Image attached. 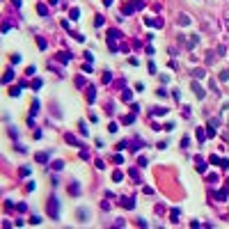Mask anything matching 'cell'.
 I'll return each mask as SVG.
<instances>
[{"label": "cell", "instance_id": "obj_1", "mask_svg": "<svg viewBox=\"0 0 229 229\" xmlns=\"http://www.w3.org/2000/svg\"><path fill=\"white\" fill-rule=\"evenodd\" d=\"M142 7H144V2H142V0H135V2H129V5H126V7L122 9V16H129V14H133L135 9H142Z\"/></svg>", "mask_w": 229, "mask_h": 229}, {"label": "cell", "instance_id": "obj_17", "mask_svg": "<svg viewBox=\"0 0 229 229\" xmlns=\"http://www.w3.org/2000/svg\"><path fill=\"white\" fill-rule=\"evenodd\" d=\"M197 137H199V140H202V142H204V140H206V133L202 131V129H197Z\"/></svg>", "mask_w": 229, "mask_h": 229}, {"label": "cell", "instance_id": "obj_23", "mask_svg": "<svg viewBox=\"0 0 229 229\" xmlns=\"http://www.w3.org/2000/svg\"><path fill=\"white\" fill-rule=\"evenodd\" d=\"M172 222H179V211H176V208L172 211Z\"/></svg>", "mask_w": 229, "mask_h": 229}, {"label": "cell", "instance_id": "obj_21", "mask_svg": "<svg viewBox=\"0 0 229 229\" xmlns=\"http://www.w3.org/2000/svg\"><path fill=\"white\" fill-rule=\"evenodd\" d=\"M122 176H124V174H122V172H119V170H117V172H115V174H112V179H115V181H122Z\"/></svg>", "mask_w": 229, "mask_h": 229}, {"label": "cell", "instance_id": "obj_4", "mask_svg": "<svg viewBox=\"0 0 229 229\" xmlns=\"http://www.w3.org/2000/svg\"><path fill=\"white\" fill-rule=\"evenodd\" d=\"M144 23L151 28H163V18H144Z\"/></svg>", "mask_w": 229, "mask_h": 229}, {"label": "cell", "instance_id": "obj_28", "mask_svg": "<svg viewBox=\"0 0 229 229\" xmlns=\"http://www.w3.org/2000/svg\"><path fill=\"white\" fill-rule=\"evenodd\" d=\"M53 167H55V170H62V167H64V163H62V161H57V163H53Z\"/></svg>", "mask_w": 229, "mask_h": 229}, {"label": "cell", "instance_id": "obj_16", "mask_svg": "<svg viewBox=\"0 0 229 229\" xmlns=\"http://www.w3.org/2000/svg\"><path fill=\"white\" fill-rule=\"evenodd\" d=\"M12 78H14V71H7V73H5V78H2V80H5V83H9V80H12Z\"/></svg>", "mask_w": 229, "mask_h": 229}, {"label": "cell", "instance_id": "obj_25", "mask_svg": "<svg viewBox=\"0 0 229 229\" xmlns=\"http://www.w3.org/2000/svg\"><path fill=\"white\" fill-rule=\"evenodd\" d=\"M37 44H39V48H46V39H41V37H39V39H37Z\"/></svg>", "mask_w": 229, "mask_h": 229}, {"label": "cell", "instance_id": "obj_8", "mask_svg": "<svg viewBox=\"0 0 229 229\" xmlns=\"http://www.w3.org/2000/svg\"><path fill=\"white\" fill-rule=\"evenodd\" d=\"M37 12H39L41 16H46V14H48V7H46V5H37Z\"/></svg>", "mask_w": 229, "mask_h": 229}, {"label": "cell", "instance_id": "obj_2", "mask_svg": "<svg viewBox=\"0 0 229 229\" xmlns=\"http://www.w3.org/2000/svg\"><path fill=\"white\" fill-rule=\"evenodd\" d=\"M48 213H51V218L53 220H60V204H57V199L53 197L51 199V204H48Z\"/></svg>", "mask_w": 229, "mask_h": 229}, {"label": "cell", "instance_id": "obj_24", "mask_svg": "<svg viewBox=\"0 0 229 229\" xmlns=\"http://www.w3.org/2000/svg\"><path fill=\"white\" fill-rule=\"evenodd\" d=\"M80 16V9H71V18H78Z\"/></svg>", "mask_w": 229, "mask_h": 229}, {"label": "cell", "instance_id": "obj_15", "mask_svg": "<svg viewBox=\"0 0 229 229\" xmlns=\"http://www.w3.org/2000/svg\"><path fill=\"white\" fill-rule=\"evenodd\" d=\"M215 197H218V199H227V190H218Z\"/></svg>", "mask_w": 229, "mask_h": 229}, {"label": "cell", "instance_id": "obj_5", "mask_svg": "<svg viewBox=\"0 0 229 229\" xmlns=\"http://www.w3.org/2000/svg\"><path fill=\"white\" fill-rule=\"evenodd\" d=\"M151 115H156V117L161 115V117H165V115H167V108H154V110H151Z\"/></svg>", "mask_w": 229, "mask_h": 229}, {"label": "cell", "instance_id": "obj_27", "mask_svg": "<svg viewBox=\"0 0 229 229\" xmlns=\"http://www.w3.org/2000/svg\"><path fill=\"white\" fill-rule=\"evenodd\" d=\"M94 23H96V28H101V25H103V16H96V21H94Z\"/></svg>", "mask_w": 229, "mask_h": 229}, {"label": "cell", "instance_id": "obj_26", "mask_svg": "<svg viewBox=\"0 0 229 229\" xmlns=\"http://www.w3.org/2000/svg\"><path fill=\"white\" fill-rule=\"evenodd\" d=\"M220 80H229V71H222V73H220Z\"/></svg>", "mask_w": 229, "mask_h": 229}, {"label": "cell", "instance_id": "obj_11", "mask_svg": "<svg viewBox=\"0 0 229 229\" xmlns=\"http://www.w3.org/2000/svg\"><path fill=\"white\" fill-rule=\"evenodd\" d=\"M122 204H124L126 208H135V202H133V199H122Z\"/></svg>", "mask_w": 229, "mask_h": 229}, {"label": "cell", "instance_id": "obj_19", "mask_svg": "<svg viewBox=\"0 0 229 229\" xmlns=\"http://www.w3.org/2000/svg\"><path fill=\"white\" fill-rule=\"evenodd\" d=\"M211 165H222V161H220L218 156H211Z\"/></svg>", "mask_w": 229, "mask_h": 229}, {"label": "cell", "instance_id": "obj_7", "mask_svg": "<svg viewBox=\"0 0 229 229\" xmlns=\"http://www.w3.org/2000/svg\"><path fill=\"white\" fill-rule=\"evenodd\" d=\"M197 172H202V174L206 172V163H204L202 158H197Z\"/></svg>", "mask_w": 229, "mask_h": 229}, {"label": "cell", "instance_id": "obj_20", "mask_svg": "<svg viewBox=\"0 0 229 229\" xmlns=\"http://www.w3.org/2000/svg\"><path fill=\"white\" fill-rule=\"evenodd\" d=\"M122 96H124V101H131V98H133V94L129 92V90H124V94H122Z\"/></svg>", "mask_w": 229, "mask_h": 229}, {"label": "cell", "instance_id": "obj_9", "mask_svg": "<svg viewBox=\"0 0 229 229\" xmlns=\"http://www.w3.org/2000/svg\"><path fill=\"white\" fill-rule=\"evenodd\" d=\"M85 218H87V211H85V208H78V220L85 222Z\"/></svg>", "mask_w": 229, "mask_h": 229}, {"label": "cell", "instance_id": "obj_18", "mask_svg": "<svg viewBox=\"0 0 229 229\" xmlns=\"http://www.w3.org/2000/svg\"><path fill=\"white\" fill-rule=\"evenodd\" d=\"M60 60H62V62H69V60H71V53H69V55H66V53H60Z\"/></svg>", "mask_w": 229, "mask_h": 229}, {"label": "cell", "instance_id": "obj_10", "mask_svg": "<svg viewBox=\"0 0 229 229\" xmlns=\"http://www.w3.org/2000/svg\"><path fill=\"white\" fill-rule=\"evenodd\" d=\"M193 76H195V78H204V76H206V71H204V69H195V71H193Z\"/></svg>", "mask_w": 229, "mask_h": 229}, {"label": "cell", "instance_id": "obj_6", "mask_svg": "<svg viewBox=\"0 0 229 229\" xmlns=\"http://www.w3.org/2000/svg\"><path fill=\"white\" fill-rule=\"evenodd\" d=\"M179 23H181V25H190V16H188V14H181V16H179Z\"/></svg>", "mask_w": 229, "mask_h": 229}, {"label": "cell", "instance_id": "obj_14", "mask_svg": "<svg viewBox=\"0 0 229 229\" xmlns=\"http://www.w3.org/2000/svg\"><path fill=\"white\" fill-rule=\"evenodd\" d=\"M94 96H96V94H94V87H90V90H87V98H90V103L94 101Z\"/></svg>", "mask_w": 229, "mask_h": 229}, {"label": "cell", "instance_id": "obj_12", "mask_svg": "<svg viewBox=\"0 0 229 229\" xmlns=\"http://www.w3.org/2000/svg\"><path fill=\"white\" fill-rule=\"evenodd\" d=\"M37 161H39V163H46V161H48V154H46V151H44V154H37Z\"/></svg>", "mask_w": 229, "mask_h": 229}, {"label": "cell", "instance_id": "obj_22", "mask_svg": "<svg viewBox=\"0 0 229 229\" xmlns=\"http://www.w3.org/2000/svg\"><path fill=\"white\" fill-rule=\"evenodd\" d=\"M71 193H73V195H78V193H80V186H78V183H73V186H71Z\"/></svg>", "mask_w": 229, "mask_h": 229}, {"label": "cell", "instance_id": "obj_3", "mask_svg": "<svg viewBox=\"0 0 229 229\" xmlns=\"http://www.w3.org/2000/svg\"><path fill=\"white\" fill-rule=\"evenodd\" d=\"M193 92H195L197 98H204V96H206V90H204L202 85H197V83H193Z\"/></svg>", "mask_w": 229, "mask_h": 229}, {"label": "cell", "instance_id": "obj_13", "mask_svg": "<svg viewBox=\"0 0 229 229\" xmlns=\"http://www.w3.org/2000/svg\"><path fill=\"white\" fill-rule=\"evenodd\" d=\"M208 126H211V129H215V131H218V126H220V119H211V122H208Z\"/></svg>", "mask_w": 229, "mask_h": 229}]
</instances>
